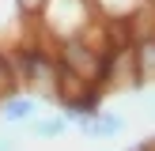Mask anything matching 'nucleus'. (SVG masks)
Listing matches in <instances>:
<instances>
[{
    "label": "nucleus",
    "instance_id": "1",
    "mask_svg": "<svg viewBox=\"0 0 155 151\" xmlns=\"http://www.w3.org/2000/svg\"><path fill=\"white\" fill-rule=\"evenodd\" d=\"M95 27V4L91 0H42L34 11L38 38H49L53 45L64 38H83Z\"/></svg>",
    "mask_w": 155,
    "mask_h": 151
},
{
    "label": "nucleus",
    "instance_id": "2",
    "mask_svg": "<svg viewBox=\"0 0 155 151\" xmlns=\"http://www.w3.org/2000/svg\"><path fill=\"white\" fill-rule=\"evenodd\" d=\"M30 30H34V15L19 0H0V49H19L23 42H30Z\"/></svg>",
    "mask_w": 155,
    "mask_h": 151
},
{
    "label": "nucleus",
    "instance_id": "3",
    "mask_svg": "<svg viewBox=\"0 0 155 151\" xmlns=\"http://www.w3.org/2000/svg\"><path fill=\"white\" fill-rule=\"evenodd\" d=\"M72 128H80V136H87V140H117V136H125L129 117H125V113H114V110H102V106H98L95 113H87L83 121H76Z\"/></svg>",
    "mask_w": 155,
    "mask_h": 151
},
{
    "label": "nucleus",
    "instance_id": "4",
    "mask_svg": "<svg viewBox=\"0 0 155 151\" xmlns=\"http://www.w3.org/2000/svg\"><path fill=\"white\" fill-rule=\"evenodd\" d=\"M42 113V98H34L30 91H19L15 87L12 95L0 98V125H30V121Z\"/></svg>",
    "mask_w": 155,
    "mask_h": 151
},
{
    "label": "nucleus",
    "instance_id": "5",
    "mask_svg": "<svg viewBox=\"0 0 155 151\" xmlns=\"http://www.w3.org/2000/svg\"><path fill=\"white\" fill-rule=\"evenodd\" d=\"M68 128H72V125H68V117L57 110V113H38V117L27 125V132L34 136V140H61Z\"/></svg>",
    "mask_w": 155,
    "mask_h": 151
},
{
    "label": "nucleus",
    "instance_id": "6",
    "mask_svg": "<svg viewBox=\"0 0 155 151\" xmlns=\"http://www.w3.org/2000/svg\"><path fill=\"white\" fill-rule=\"evenodd\" d=\"M136 53V76H140V87H155V38H136L133 42Z\"/></svg>",
    "mask_w": 155,
    "mask_h": 151
},
{
    "label": "nucleus",
    "instance_id": "7",
    "mask_svg": "<svg viewBox=\"0 0 155 151\" xmlns=\"http://www.w3.org/2000/svg\"><path fill=\"white\" fill-rule=\"evenodd\" d=\"M15 87H19V83H15V68H12V53H4V49H0V98H4V95H12Z\"/></svg>",
    "mask_w": 155,
    "mask_h": 151
},
{
    "label": "nucleus",
    "instance_id": "8",
    "mask_svg": "<svg viewBox=\"0 0 155 151\" xmlns=\"http://www.w3.org/2000/svg\"><path fill=\"white\" fill-rule=\"evenodd\" d=\"M0 151H23L19 136H12V132H0Z\"/></svg>",
    "mask_w": 155,
    "mask_h": 151
},
{
    "label": "nucleus",
    "instance_id": "9",
    "mask_svg": "<svg viewBox=\"0 0 155 151\" xmlns=\"http://www.w3.org/2000/svg\"><path fill=\"white\" fill-rule=\"evenodd\" d=\"M19 4H23V8H27V11H30V15H34V11H38V4H42V0H19Z\"/></svg>",
    "mask_w": 155,
    "mask_h": 151
}]
</instances>
